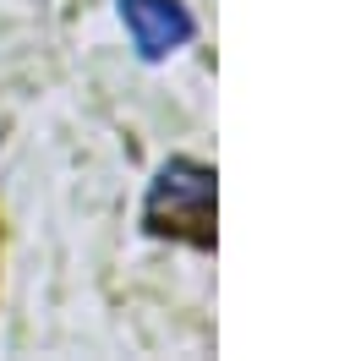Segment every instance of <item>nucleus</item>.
<instances>
[{"label": "nucleus", "instance_id": "obj_1", "mask_svg": "<svg viewBox=\"0 0 350 361\" xmlns=\"http://www.w3.org/2000/svg\"><path fill=\"white\" fill-rule=\"evenodd\" d=\"M143 225L159 241H181V247H214V170L197 159H170L148 186L143 203Z\"/></svg>", "mask_w": 350, "mask_h": 361}, {"label": "nucleus", "instance_id": "obj_2", "mask_svg": "<svg viewBox=\"0 0 350 361\" xmlns=\"http://www.w3.org/2000/svg\"><path fill=\"white\" fill-rule=\"evenodd\" d=\"M121 17L143 61H164L192 39V11L181 0H121Z\"/></svg>", "mask_w": 350, "mask_h": 361}]
</instances>
